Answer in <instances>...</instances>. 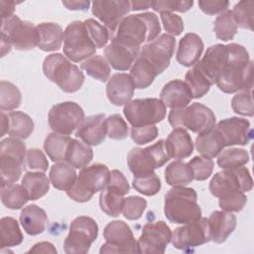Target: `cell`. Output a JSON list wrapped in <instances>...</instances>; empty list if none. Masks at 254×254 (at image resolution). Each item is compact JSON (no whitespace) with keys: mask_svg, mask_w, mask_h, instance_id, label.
<instances>
[{"mask_svg":"<svg viewBox=\"0 0 254 254\" xmlns=\"http://www.w3.org/2000/svg\"><path fill=\"white\" fill-rule=\"evenodd\" d=\"M175 46V37L166 33L142 47L130 72L135 88L149 87L155 78L168 68Z\"/></svg>","mask_w":254,"mask_h":254,"instance_id":"6da1fadb","label":"cell"},{"mask_svg":"<svg viewBox=\"0 0 254 254\" xmlns=\"http://www.w3.org/2000/svg\"><path fill=\"white\" fill-rule=\"evenodd\" d=\"M215 81L217 87L224 93L249 91L253 87V61L245 47L230 43Z\"/></svg>","mask_w":254,"mask_h":254,"instance_id":"7a4b0ae2","label":"cell"},{"mask_svg":"<svg viewBox=\"0 0 254 254\" xmlns=\"http://www.w3.org/2000/svg\"><path fill=\"white\" fill-rule=\"evenodd\" d=\"M161 25L155 13L146 12L125 17L119 24L116 34L112 37L119 42L139 49L145 42H152L159 37Z\"/></svg>","mask_w":254,"mask_h":254,"instance_id":"3957f363","label":"cell"},{"mask_svg":"<svg viewBox=\"0 0 254 254\" xmlns=\"http://www.w3.org/2000/svg\"><path fill=\"white\" fill-rule=\"evenodd\" d=\"M164 213L166 218L177 224H186L201 217V208L197 203L194 189L173 187L165 195Z\"/></svg>","mask_w":254,"mask_h":254,"instance_id":"277c9868","label":"cell"},{"mask_svg":"<svg viewBox=\"0 0 254 254\" xmlns=\"http://www.w3.org/2000/svg\"><path fill=\"white\" fill-rule=\"evenodd\" d=\"M43 72L48 79L68 93L78 91L85 79L79 67L60 53L51 54L45 58Z\"/></svg>","mask_w":254,"mask_h":254,"instance_id":"5b68a950","label":"cell"},{"mask_svg":"<svg viewBox=\"0 0 254 254\" xmlns=\"http://www.w3.org/2000/svg\"><path fill=\"white\" fill-rule=\"evenodd\" d=\"M109 177L110 171L106 165L95 163L87 166L81 169L74 184L66 190V194L76 202H87L106 187Z\"/></svg>","mask_w":254,"mask_h":254,"instance_id":"8992f818","label":"cell"},{"mask_svg":"<svg viewBox=\"0 0 254 254\" xmlns=\"http://www.w3.org/2000/svg\"><path fill=\"white\" fill-rule=\"evenodd\" d=\"M168 121L174 129L182 128L201 134L214 128L216 119L209 107L194 102L190 106L171 109Z\"/></svg>","mask_w":254,"mask_h":254,"instance_id":"52a82bcc","label":"cell"},{"mask_svg":"<svg viewBox=\"0 0 254 254\" xmlns=\"http://www.w3.org/2000/svg\"><path fill=\"white\" fill-rule=\"evenodd\" d=\"M64 53L74 63L87 60L96 53V46L89 37L84 22L73 21L64 32Z\"/></svg>","mask_w":254,"mask_h":254,"instance_id":"ba28073f","label":"cell"},{"mask_svg":"<svg viewBox=\"0 0 254 254\" xmlns=\"http://www.w3.org/2000/svg\"><path fill=\"white\" fill-rule=\"evenodd\" d=\"M27 150L25 144L17 138H6L0 143L1 185L17 182L22 175Z\"/></svg>","mask_w":254,"mask_h":254,"instance_id":"9c48e42d","label":"cell"},{"mask_svg":"<svg viewBox=\"0 0 254 254\" xmlns=\"http://www.w3.org/2000/svg\"><path fill=\"white\" fill-rule=\"evenodd\" d=\"M170 160L165 150V141L159 140L146 148H133L127 155V164L134 176L154 173Z\"/></svg>","mask_w":254,"mask_h":254,"instance_id":"30bf717a","label":"cell"},{"mask_svg":"<svg viewBox=\"0 0 254 254\" xmlns=\"http://www.w3.org/2000/svg\"><path fill=\"white\" fill-rule=\"evenodd\" d=\"M166 106L159 98H138L124 105L123 114L133 127L155 125L166 117Z\"/></svg>","mask_w":254,"mask_h":254,"instance_id":"8fae6325","label":"cell"},{"mask_svg":"<svg viewBox=\"0 0 254 254\" xmlns=\"http://www.w3.org/2000/svg\"><path fill=\"white\" fill-rule=\"evenodd\" d=\"M253 181L250 173L245 167L224 169L217 172L209 182V190L215 197H222L227 194L251 190Z\"/></svg>","mask_w":254,"mask_h":254,"instance_id":"7c38bea8","label":"cell"},{"mask_svg":"<svg viewBox=\"0 0 254 254\" xmlns=\"http://www.w3.org/2000/svg\"><path fill=\"white\" fill-rule=\"evenodd\" d=\"M98 236V225L89 216H77L70 224L64 247L67 254H85Z\"/></svg>","mask_w":254,"mask_h":254,"instance_id":"4fadbf2b","label":"cell"},{"mask_svg":"<svg viewBox=\"0 0 254 254\" xmlns=\"http://www.w3.org/2000/svg\"><path fill=\"white\" fill-rule=\"evenodd\" d=\"M84 118V110L73 101L57 103L48 113L49 126L53 132L65 136L71 135Z\"/></svg>","mask_w":254,"mask_h":254,"instance_id":"5bb4252c","label":"cell"},{"mask_svg":"<svg viewBox=\"0 0 254 254\" xmlns=\"http://www.w3.org/2000/svg\"><path fill=\"white\" fill-rule=\"evenodd\" d=\"M105 243L100 247L103 253H139L138 241L135 239L130 226L122 220L109 222L103 230Z\"/></svg>","mask_w":254,"mask_h":254,"instance_id":"9a60e30c","label":"cell"},{"mask_svg":"<svg viewBox=\"0 0 254 254\" xmlns=\"http://www.w3.org/2000/svg\"><path fill=\"white\" fill-rule=\"evenodd\" d=\"M1 38L20 51H29L37 46V26L29 21H23L18 16L1 21Z\"/></svg>","mask_w":254,"mask_h":254,"instance_id":"2e32d148","label":"cell"},{"mask_svg":"<svg viewBox=\"0 0 254 254\" xmlns=\"http://www.w3.org/2000/svg\"><path fill=\"white\" fill-rule=\"evenodd\" d=\"M129 191L130 186L124 175L118 170H112L106 187L100 192V209L108 216L117 217L123 209L124 195Z\"/></svg>","mask_w":254,"mask_h":254,"instance_id":"e0dca14e","label":"cell"},{"mask_svg":"<svg viewBox=\"0 0 254 254\" xmlns=\"http://www.w3.org/2000/svg\"><path fill=\"white\" fill-rule=\"evenodd\" d=\"M171 241L177 249H188L209 242L210 231L208 219L200 217L198 220L175 228Z\"/></svg>","mask_w":254,"mask_h":254,"instance_id":"ac0fdd59","label":"cell"},{"mask_svg":"<svg viewBox=\"0 0 254 254\" xmlns=\"http://www.w3.org/2000/svg\"><path fill=\"white\" fill-rule=\"evenodd\" d=\"M172 231L162 220L148 222L143 226L138 240L139 253H165L166 246L171 242Z\"/></svg>","mask_w":254,"mask_h":254,"instance_id":"d6986e66","label":"cell"},{"mask_svg":"<svg viewBox=\"0 0 254 254\" xmlns=\"http://www.w3.org/2000/svg\"><path fill=\"white\" fill-rule=\"evenodd\" d=\"M131 11L128 0H100L92 2V14L100 20L104 27L113 34L120 22Z\"/></svg>","mask_w":254,"mask_h":254,"instance_id":"ffe728a7","label":"cell"},{"mask_svg":"<svg viewBox=\"0 0 254 254\" xmlns=\"http://www.w3.org/2000/svg\"><path fill=\"white\" fill-rule=\"evenodd\" d=\"M215 128L223 138L225 147L234 145L244 146L252 138L250 122L240 117H230L222 119L217 123Z\"/></svg>","mask_w":254,"mask_h":254,"instance_id":"44dd1931","label":"cell"},{"mask_svg":"<svg viewBox=\"0 0 254 254\" xmlns=\"http://www.w3.org/2000/svg\"><path fill=\"white\" fill-rule=\"evenodd\" d=\"M139 52V49L131 48L118 40L111 38L110 44L104 49V57L113 69L125 71L132 67Z\"/></svg>","mask_w":254,"mask_h":254,"instance_id":"7402d4cb","label":"cell"},{"mask_svg":"<svg viewBox=\"0 0 254 254\" xmlns=\"http://www.w3.org/2000/svg\"><path fill=\"white\" fill-rule=\"evenodd\" d=\"M106 136V117L102 113L84 118L75 132V137L89 146L100 145Z\"/></svg>","mask_w":254,"mask_h":254,"instance_id":"603a6c76","label":"cell"},{"mask_svg":"<svg viewBox=\"0 0 254 254\" xmlns=\"http://www.w3.org/2000/svg\"><path fill=\"white\" fill-rule=\"evenodd\" d=\"M135 85L127 73H114L106 85V95L110 103L116 106L127 104L134 95Z\"/></svg>","mask_w":254,"mask_h":254,"instance_id":"cb8c5ba5","label":"cell"},{"mask_svg":"<svg viewBox=\"0 0 254 254\" xmlns=\"http://www.w3.org/2000/svg\"><path fill=\"white\" fill-rule=\"evenodd\" d=\"M203 48V42L197 34L187 33L179 42L176 60L181 65L190 67L199 61Z\"/></svg>","mask_w":254,"mask_h":254,"instance_id":"d4e9b609","label":"cell"},{"mask_svg":"<svg viewBox=\"0 0 254 254\" xmlns=\"http://www.w3.org/2000/svg\"><path fill=\"white\" fill-rule=\"evenodd\" d=\"M160 99L171 109L188 106L192 100L191 92L185 81L174 79L167 82L160 94Z\"/></svg>","mask_w":254,"mask_h":254,"instance_id":"484cf974","label":"cell"},{"mask_svg":"<svg viewBox=\"0 0 254 254\" xmlns=\"http://www.w3.org/2000/svg\"><path fill=\"white\" fill-rule=\"evenodd\" d=\"M207 219L210 240L215 243H223L236 227V216L229 211L215 210Z\"/></svg>","mask_w":254,"mask_h":254,"instance_id":"4316f807","label":"cell"},{"mask_svg":"<svg viewBox=\"0 0 254 254\" xmlns=\"http://www.w3.org/2000/svg\"><path fill=\"white\" fill-rule=\"evenodd\" d=\"M165 150L171 159H185L193 152V142L190 135L182 128L174 129L165 141Z\"/></svg>","mask_w":254,"mask_h":254,"instance_id":"83f0119b","label":"cell"},{"mask_svg":"<svg viewBox=\"0 0 254 254\" xmlns=\"http://www.w3.org/2000/svg\"><path fill=\"white\" fill-rule=\"evenodd\" d=\"M37 47L45 52L59 50L64 41V32L56 23H41L37 26Z\"/></svg>","mask_w":254,"mask_h":254,"instance_id":"f1b7e54d","label":"cell"},{"mask_svg":"<svg viewBox=\"0 0 254 254\" xmlns=\"http://www.w3.org/2000/svg\"><path fill=\"white\" fill-rule=\"evenodd\" d=\"M20 222L28 234L38 235L44 232L48 222V216L43 208L36 204H30L22 209Z\"/></svg>","mask_w":254,"mask_h":254,"instance_id":"f546056e","label":"cell"},{"mask_svg":"<svg viewBox=\"0 0 254 254\" xmlns=\"http://www.w3.org/2000/svg\"><path fill=\"white\" fill-rule=\"evenodd\" d=\"M195 147L201 156L212 159L219 155L225 147V143L214 126V128L198 134L195 139Z\"/></svg>","mask_w":254,"mask_h":254,"instance_id":"4dcf8cb0","label":"cell"},{"mask_svg":"<svg viewBox=\"0 0 254 254\" xmlns=\"http://www.w3.org/2000/svg\"><path fill=\"white\" fill-rule=\"evenodd\" d=\"M76 172L74 168L67 162L55 163L49 173L50 183L55 189L60 190H67L75 182Z\"/></svg>","mask_w":254,"mask_h":254,"instance_id":"1f68e13d","label":"cell"},{"mask_svg":"<svg viewBox=\"0 0 254 254\" xmlns=\"http://www.w3.org/2000/svg\"><path fill=\"white\" fill-rule=\"evenodd\" d=\"M29 194L23 185L7 183L1 185V201L9 209H20L29 200Z\"/></svg>","mask_w":254,"mask_h":254,"instance_id":"d6a6232c","label":"cell"},{"mask_svg":"<svg viewBox=\"0 0 254 254\" xmlns=\"http://www.w3.org/2000/svg\"><path fill=\"white\" fill-rule=\"evenodd\" d=\"M166 183L172 187H183L193 181L191 168L188 163L180 160L170 163L165 169Z\"/></svg>","mask_w":254,"mask_h":254,"instance_id":"836d02e7","label":"cell"},{"mask_svg":"<svg viewBox=\"0 0 254 254\" xmlns=\"http://www.w3.org/2000/svg\"><path fill=\"white\" fill-rule=\"evenodd\" d=\"M92 158L93 151L89 145L76 139H71L65 156V161L69 165L76 169H83L89 165Z\"/></svg>","mask_w":254,"mask_h":254,"instance_id":"e575fe53","label":"cell"},{"mask_svg":"<svg viewBox=\"0 0 254 254\" xmlns=\"http://www.w3.org/2000/svg\"><path fill=\"white\" fill-rule=\"evenodd\" d=\"M22 185L27 190L30 200H37L43 197L50 190V179L43 172H27Z\"/></svg>","mask_w":254,"mask_h":254,"instance_id":"d590c367","label":"cell"},{"mask_svg":"<svg viewBox=\"0 0 254 254\" xmlns=\"http://www.w3.org/2000/svg\"><path fill=\"white\" fill-rule=\"evenodd\" d=\"M8 134L17 139H27L34 131L33 119L23 111H10Z\"/></svg>","mask_w":254,"mask_h":254,"instance_id":"8d00e7d4","label":"cell"},{"mask_svg":"<svg viewBox=\"0 0 254 254\" xmlns=\"http://www.w3.org/2000/svg\"><path fill=\"white\" fill-rule=\"evenodd\" d=\"M71 138L59 133H50L44 142V150L53 162L65 160L66 152Z\"/></svg>","mask_w":254,"mask_h":254,"instance_id":"74e56055","label":"cell"},{"mask_svg":"<svg viewBox=\"0 0 254 254\" xmlns=\"http://www.w3.org/2000/svg\"><path fill=\"white\" fill-rule=\"evenodd\" d=\"M23 233L18 221L11 217H2L0 220V246L1 248L13 247L22 243Z\"/></svg>","mask_w":254,"mask_h":254,"instance_id":"f35d334b","label":"cell"},{"mask_svg":"<svg viewBox=\"0 0 254 254\" xmlns=\"http://www.w3.org/2000/svg\"><path fill=\"white\" fill-rule=\"evenodd\" d=\"M81 69H83L89 76L97 79L101 82H105L110 76V65L101 55H93L88 58L80 64Z\"/></svg>","mask_w":254,"mask_h":254,"instance_id":"ab89813d","label":"cell"},{"mask_svg":"<svg viewBox=\"0 0 254 254\" xmlns=\"http://www.w3.org/2000/svg\"><path fill=\"white\" fill-rule=\"evenodd\" d=\"M213 31L217 39L227 42L234 38L237 32V26L233 18L232 11L225 10L220 13L214 20Z\"/></svg>","mask_w":254,"mask_h":254,"instance_id":"60d3db41","label":"cell"},{"mask_svg":"<svg viewBox=\"0 0 254 254\" xmlns=\"http://www.w3.org/2000/svg\"><path fill=\"white\" fill-rule=\"evenodd\" d=\"M22 94L19 88L12 82L1 80L0 82V108L2 111H11L21 105Z\"/></svg>","mask_w":254,"mask_h":254,"instance_id":"b9f144b4","label":"cell"},{"mask_svg":"<svg viewBox=\"0 0 254 254\" xmlns=\"http://www.w3.org/2000/svg\"><path fill=\"white\" fill-rule=\"evenodd\" d=\"M249 161V155L246 150L240 148H229L219 153L217 165L222 169H233L242 167Z\"/></svg>","mask_w":254,"mask_h":254,"instance_id":"7bdbcfd3","label":"cell"},{"mask_svg":"<svg viewBox=\"0 0 254 254\" xmlns=\"http://www.w3.org/2000/svg\"><path fill=\"white\" fill-rule=\"evenodd\" d=\"M185 82L189 86L192 98H200L204 96L211 86L209 81L195 66L187 71L185 75Z\"/></svg>","mask_w":254,"mask_h":254,"instance_id":"ee69618b","label":"cell"},{"mask_svg":"<svg viewBox=\"0 0 254 254\" xmlns=\"http://www.w3.org/2000/svg\"><path fill=\"white\" fill-rule=\"evenodd\" d=\"M133 188L143 195L153 196L161 190V180L155 174H146L141 176H134L132 181Z\"/></svg>","mask_w":254,"mask_h":254,"instance_id":"f6af8a7d","label":"cell"},{"mask_svg":"<svg viewBox=\"0 0 254 254\" xmlns=\"http://www.w3.org/2000/svg\"><path fill=\"white\" fill-rule=\"evenodd\" d=\"M253 6H254V2L252 0L240 1L237 4H235L232 10V14L237 27L252 31Z\"/></svg>","mask_w":254,"mask_h":254,"instance_id":"bcb514c9","label":"cell"},{"mask_svg":"<svg viewBox=\"0 0 254 254\" xmlns=\"http://www.w3.org/2000/svg\"><path fill=\"white\" fill-rule=\"evenodd\" d=\"M107 136L112 140H124L129 135V128L119 114H111L106 118Z\"/></svg>","mask_w":254,"mask_h":254,"instance_id":"7dc6e473","label":"cell"},{"mask_svg":"<svg viewBox=\"0 0 254 254\" xmlns=\"http://www.w3.org/2000/svg\"><path fill=\"white\" fill-rule=\"evenodd\" d=\"M193 174V180L204 181L212 174L214 163L211 159L203 156H195L188 162Z\"/></svg>","mask_w":254,"mask_h":254,"instance_id":"c3c4849f","label":"cell"},{"mask_svg":"<svg viewBox=\"0 0 254 254\" xmlns=\"http://www.w3.org/2000/svg\"><path fill=\"white\" fill-rule=\"evenodd\" d=\"M147 207V200L141 196L132 195L126 197L122 209L123 216L128 220H137L142 217Z\"/></svg>","mask_w":254,"mask_h":254,"instance_id":"681fc988","label":"cell"},{"mask_svg":"<svg viewBox=\"0 0 254 254\" xmlns=\"http://www.w3.org/2000/svg\"><path fill=\"white\" fill-rule=\"evenodd\" d=\"M193 6V1L191 0H159L152 1L151 7L154 11L164 13H172L174 11L185 13L191 9Z\"/></svg>","mask_w":254,"mask_h":254,"instance_id":"f907efd6","label":"cell"},{"mask_svg":"<svg viewBox=\"0 0 254 254\" xmlns=\"http://www.w3.org/2000/svg\"><path fill=\"white\" fill-rule=\"evenodd\" d=\"M84 25L89 34V37L95 44L97 49L104 48L109 40L110 33L109 31L101 24H99L94 19H87L84 21Z\"/></svg>","mask_w":254,"mask_h":254,"instance_id":"816d5d0a","label":"cell"},{"mask_svg":"<svg viewBox=\"0 0 254 254\" xmlns=\"http://www.w3.org/2000/svg\"><path fill=\"white\" fill-rule=\"evenodd\" d=\"M231 107L233 111L237 114L249 116V117L253 116L254 108H253L252 90L241 91L235 94L231 99Z\"/></svg>","mask_w":254,"mask_h":254,"instance_id":"f5cc1de1","label":"cell"},{"mask_svg":"<svg viewBox=\"0 0 254 254\" xmlns=\"http://www.w3.org/2000/svg\"><path fill=\"white\" fill-rule=\"evenodd\" d=\"M247 202V197L244 192L236 191L225 196L219 197V207L221 210L229 212H238L243 209Z\"/></svg>","mask_w":254,"mask_h":254,"instance_id":"db71d44e","label":"cell"},{"mask_svg":"<svg viewBox=\"0 0 254 254\" xmlns=\"http://www.w3.org/2000/svg\"><path fill=\"white\" fill-rule=\"evenodd\" d=\"M25 167L30 171H38L45 173L48 170L49 162L41 150L32 148L27 150L25 158Z\"/></svg>","mask_w":254,"mask_h":254,"instance_id":"11a10c76","label":"cell"},{"mask_svg":"<svg viewBox=\"0 0 254 254\" xmlns=\"http://www.w3.org/2000/svg\"><path fill=\"white\" fill-rule=\"evenodd\" d=\"M132 140L137 145H145L154 141L158 136V128L156 125H147L131 128L130 134Z\"/></svg>","mask_w":254,"mask_h":254,"instance_id":"9f6ffc18","label":"cell"},{"mask_svg":"<svg viewBox=\"0 0 254 254\" xmlns=\"http://www.w3.org/2000/svg\"><path fill=\"white\" fill-rule=\"evenodd\" d=\"M160 18L165 31L169 33V35L171 34L172 36H179L184 31V22L179 15L164 12L161 13Z\"/></svg>","mask_w":254,"mask_h":254,"instance_id":"6f0895ef","label":"cell"},{"mask_svg":"<svg viewBox=\"0 0 254 254\" xmlns=\"http://www.w3.org/2000/svg\"><path fill=\"white\" fill-rule=\"evenodd\" d=\"M229 6L228 1H208L200 0L198 1L199 9L206 15H216L227 10Z\"/></svg>","mask_w":254,"mask_h":254,"instance_id":"680465c9","label":"cell"},{"mask_svg":"<svg viewBox=\"0 0 254 254\" xmlns=\"http://www.w3.org/2000/svg\"><path fill=\"white\" fill-rule=\"evenodd\" d=\"M57 253V249L54 247V245L51 242L43 241L36 243L29 251L28 253Z\"/></svg>","mask_w":254,"mask_h":254,"instance_id":"91938a15","label":"cell"},{"mask_svg":"<svg viewBox=\"0 0 254 254\" xmlns=\"http://www.w3.org/2000/svg\"><path fill=\"white\" fill-rule=\"evenodd\" d=\"M15 5H16V2L14 1H6V0L0 1L1 21L6 20L13 16V13L15 11Z\"/></svg>","mask_w":254,"mask_h":254,"instance_id":"94428289","label":"cell"},{"mask_svg":"<svg viewBox=\"0 0 254 254\" xmlns=\"http://www.w3.org/2000/svg\"><path fill=\"white\" fill-rule=\"evenodd\" d=\"M62 4L68 10L71 11H86L90 5L89 1L80 0V1H63Z\"/></svg>","mask_w":254,"mask_h":254,"instance_id":"6125c7cd","label":"cell"},{"mask_svg":"<svg viewBox=\"0 0 254 254\" xmlns=\"http://www.w3.org/2000/svg\"><path fill=\"white\" fill-rule=\"evenodd\" d=\"M151 2L150 1H130L131 11H139V10L149 9L151 7Z\"/></svg>","mask_w":254,"mask_h":254,"instance_id":"be15d7a7","label":"cell"},{"mask_svg":"<svg viewBox=\"0 0 254 254\" xmlns=\"http://www.w3.org/2000/svg\"><path fill=\"white\" fill-rule=\"evenodd\" d=\"M9 131V117L8 114H6L4 111L1 112V135L0 137H3L6 133Z\"/></svg>","mask_w":254,"mask_h":254,"instance_id":"e7e4bbea","label":"cell"},{"mask_svg":"<svg viewBox=\"0 0 254 254\" xmlns=\"http://www.w3.org/2000/svg\"><path fill=\"white\" fill-rule=\"evenodd\" d=\"M12 46L3 38H1V57H4L7 53L11 51Z\"/></svg>","mask_w":254,"mask_h":254,"instance_id":"03108f58","label":"cell"}]
</instances>
